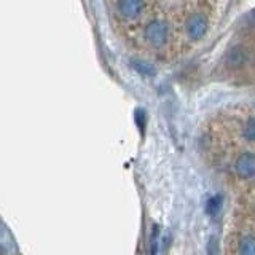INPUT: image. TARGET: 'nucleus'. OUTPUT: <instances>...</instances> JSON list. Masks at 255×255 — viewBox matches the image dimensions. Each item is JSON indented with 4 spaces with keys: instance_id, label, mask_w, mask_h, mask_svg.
Wrapping results in <instances>:
<instances>
[{
    "instance_id": "1",
    "label": "nucleus",
    "mask_w": 255,
    "mask_h": 255,
    "mask_svg": "<svg viewBox=\"0 0 255 255\" xmlns=\"http://www.w3.org/2000/svg\"><path fill=\"white\" fill-rule=\"evenodd\" d=\"M207 144L216 158L233 150H254L255 123L251 104L235 106L217 113L207 126Z\"/></svg>"
},
{
    "instance_id": "2",
    "label": "nucleus",
    "mask_w": 255,
    "mask_h": 255,
    "mask_svg": "<svg viewBox=\"0 0 255 255\" xmlns=\"http://www.w3.org/2000/svg\"><path fill=\"white\" fill-rule=\"evenodd\" d=\"M177 53H187L207 37L216 22L219 3L206 0L169 2Z\"/></svg>"
},
{
    "instance_id": "3",
    "label": "nucleus",
    "mask_w": 255,
    "mask_h": 255,
    "mask_svg": "<svg viewBox=\"0 0 255 255\" xmlns=\"http://www.w3.org/2000/svg\"><path fill=\"white\" fill-rule=\"evenodd\" d=\"M132 42L148 56L169 59L177 56L176 31L169 2H153V8L132 36Z\"/></svg>"
},
{
    "instance_id": "4",
    "label": "nucleus",
    "mask_w": 255,
    "mask_h": 255,
    "mask_svg": "<svg viewBox=\"0 0 255 255\" xmlns=\"http://www.w3.org/2000/svg\"><path fill=\"white\" fill-rule=\"evenodd\" d=\"M254 228V195L242 196V202L236 207L225 236V254L255 255Z\"/></svg>"
},
{
    "instance_id": "5",
    "label": "nucleus",
    "mask_w": 255,
    "mask_h": 255,
    "mask_svg": "<svg viewBox=\"0 0 255 255\" xmlns=\"http://www.w3.org/2000/svg\"><path fill=\"white\" fill-rule=\"evenodd\" d=\"M219 71L222 77L239 82H251L254 73V36L237 38L233 42L220 59Z\"/></svg>"
},
{
    "instance_id": "6",
    "label": "nucleus",
    "mask_w": 255,
    "mask_h": 255,
    "mask_svg": "<svg viewBox=\"0 0 255 255\" xmlns=\"http://www.w3.org/2000/svg\"><path fill=\"white\" fill-rule=\"evenodd\" d=\"M106 7L117 31L128 38H132V36L137 32V29L141 27L148 13L152 11L153 2H146V0H112V2L106 3Z\"/></svg>"
},
{
    "instance_id": "7",
    "label": "nucleus",
    "mask_w": 255,
    "mask_h": 255,
    "mask_svg": "<svg viewBox=\"0 0 255 255\" xmlns=\"http://www.w3.org/2000/svg\"><path fill=\"white\" fill-rule=\"evenodd\" d=\"M228 172L230 179L237 188L242 191V196L254 195V179H255V153L254 150L239 148L235 152L223 155L217 160Z\"/></svg>"
}]
</instances>
